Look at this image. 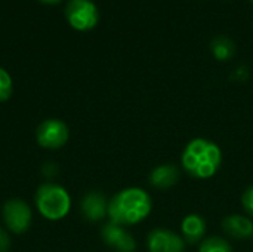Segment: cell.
Returning <instances> with one entry per match:
<instances>
[{
	"label": "cell",
	"instance_id": "cell-7",
	"mask_svg": "<svg viewBox=\"0 0 253 252\" xmlns=\"http://www.w3.org/2000/svg\"><path fill=\"white\" fill-rule=\"evenodd\" d=\"M185 241L173 230L157 227L147 236V248L150 252H185Z\"/></svg>",
	"mask_w": 253,
	"mask_h": 252
},
{
	"label": "cell",
	"instance_id": "cell-11",
	"mask_svg": "<svg viewBox=\"0 0 253 252\" xmlns=\"http://www.w3.org/2000/svg\"><path fill=\"white\" fill-rule=\"evenodd\" d=\"M181 178V171L176 165L163 163L156 166L148 177V183L156 190H168L173 187Z\"/></svg>",
	"mask_w": 253,
	"mask_h": 252
},
{
	"label": "cell",
	"instance_id": "cell-2",
	"mask_svg": "<svg viewBox=\"0 0 253 252\" xmlns=\"http://www.w3.org/2000/svg\"><path fill=\"white\" fill-rule=\"evenodd\" d=\"M222 151L218 144L206 138L191 140L182 150L181 166L196 180L212 178L221 168Z\"/></svg>",
	"mask_w": 253,
	"mask_h": 252
},
{
	"label": "cell",
	"instance_id": "cell-3",
	"mask_svg": "<svg viewBox=\"0 0 253 252\" xmlns=\"http://www.w3.org/2000/svg\"><path fill=\"white\" fill-rule=\"evenodd\" d=\"M37 211L50 221L62 220L71 209V198L68 192L55 183H44L36 192Z\"/></svg>",
	"mask_w": 253,
	"mask_h": 252
},
{
	"label": "cell",
	"instance_id": "cell-16",
	"mask_svg": "<svg viewBox=\"0 0 253 252\" xmlns=\"http://www.w3.org/2000/svg\"><path fill=\"white\" fill-rule=\"evenodd\" d=\"M242 206L245 212L253 218V186H249L242 195Z\"/></svg>",
	"mask_w": 253,
	"mask_h": 252
},
{
	"label": "cell",
	"instance_id": "cell-9",
	"mask_svg": "<svg viewBox=\"0 0 253 252\" xmlns=\"http://www.w3.org/2000/svg\"><path fill=\"white\" fill-rule=\"evenodd\" d=\"M222 230L236 241H246L253 236V221L251 217L231 214L222 220Z\"/></svg>",
	"mask_w": 253,
	"mask_h": 252
},
{
	"label": "cell",
	"instance_id": "cell-6",
	"mask_svg": "<svg viewBox=\"0 0 253 252\" xmlns=\"http://www.w3.org/2000/svg\"><path fill=\"white\" fill-rule=\"evenodd\" d=\"M3 220L10 232L21 235L31 226V208L21 199H10L3 205Z\"/></svg>",
	"mask_w": 253,
	"mask_h": 252
},
{
	"label": "cell",
	"instance_id": "cell-10",
	"mask_svg": "<svg viewBox=\"0 0 253 252\" xmlns=\"http://www.w3.org/2000/svg\"><path fill=\"white\" fill-rule=\"evenodd\" d=\"M208 232L206 220L200 214H188L181 221V236L188 245L200 244Z\"/></svg>",
	"mask_w": 253,
	"mask_h": 252
},
{
	"label": "cell",
	"instance_id": "cell-13",
	"mask_svg": "<svg viewBox=\"0 0 253 252\" xmlns=\"http://www.w3.org/2000/svg\"><path fill=\"white\" fill-rule=\"evenodd\" d=\"M211 50L213 53V56L218 61H228L234 56L236 53V46L234 42L230 37L225 36H216L212 42H211Z\"/></svg>",
	"mask_w": 253,
	"mask_h": 252
},
{
	"label": "cell",
	"instance_id": "cell-1",
	"mask_svg": "<svg viewBox=\"0 0 253 252\" xmlns=\"http://www.w3.org/2000/svg\"><path fill=\"white\" fill-rule=\"evenodd\" d=\"M153 208L151 196L141 187H127L108 201L110 221L119 226H133L144 221Z\"/></svg>",
	"mask_w": 253,
	"mask_h": 252
},
{
	"label": "cell",
	"instance_id": "cell-19",
	"mask_svg": "<svg viewBox=\"0 0 253 252\" xmlns=\"http://www.w3.org/2000/svg\"><path fill=\"white\" fill-rule=\"evenodd\" d=\"M251 1H252V3H253V0H251Z\"/></svg>",
	"mask_w": 253,
	"mask_h": 252
},
{
	"label": "cell",
	"instance_id": "cell-12",
	"mask_svg": "<svg viewBox=\"0 0 253 252\" xmlns=\"http://www.w3.org/2000/svg\"><path fill=\"white\" fill-rule=\"evenodd\" d=\"M80 209L86 220L99 221L105 215H108V201L99 192H89L82 199Z\"/></svg>",
	"mask_w": 253,
	"mask_h": 252
},
{
	"label": "cell",
	"instance_id": "cell-4",
	"mask_svg": "<svg viewBox=\"0 0 253 252\" xmlns=\"http://www.w3.org/2000/svg\"><path fill=\"white\" fill-rule=\"evenodd\" d=\"M68 24L79 31L92 30L99 21V12L92 0H70L65 7Z\"/></svg>",
	"mask_w": 253,
	"mask_h": 252
},
{
	"label": "cell",
	"instance_id": "cell-17",
	"mask_svg": "<svg viewBox=\"0 0 253 252\" xmlns=\"http://www.w3.org/2000/svg\"><path fill=\"white\" fill-rule=\"evenodd\" d=\"M10 248V238L6 230L0 227V252H7Z\"/></svg>",
	"mask_w": 253,
	"mask_h": 252
},
{
	"label": "cell",
	"instance_id": "cell-18",
	"mask_svg": "<svg viewBox=\"0 0 253 252\" xmlns=\"http://www.w3.org/2000/svg\"><path fill=\"white\" fill-rule=\"evenodd\" d=\"M40 1L47 3V4H55V3H58V1H61V0H40Z\"/></svg>",
	"mask_w": 253,
	"mask_h": 252
},
{
	"label": "cell",
	"instance_id": "cell-5",
	"mask_svg": "<svg viewBox=\"0 0 253 252\" xmlns=\"http://www.w3.org/2000/svg\"><path fill=\"white\" fill-rule=\"evenodd\" d=\"M70 137L68 126L58 119H47L42 122L36 132V140L40 147L56 150L67 144Z\"/></svg>",
	"mask_w": 253,
	"mask_h": 252
},
{
	"label": "cell",
	"instance_id": "cell-15",
	"mask_svg": "<svg viewBox=\"0 0 253 252\" xmlns=\"http://www.w3.org/2000/svg\"><path fill=\"white\" fill-rule=\"evenodd\" d=\"M13 91V83L9 73L0 67V102H4L10 98Z\"/></svg>",
	"mask_w": 253,
	"mask_h": 252
},
{
	"label": "cell",
	"instance_id": "cell-8",
	"mask_svg": "<svg viewBox=\"0 0 253 252\" xmlns=\"http://www.w3.org/2000/svg\"><path fill=\"white\" fill-rule=\"evenodd\" d=\"M101 236L104 242L113 250H116V252H135L136 250V242L133 236L123 226L110 221L102 227Z\"/></svg>",
	"mask_w": 253,
	"mask_h": 252
},
{
	"label": "cell",
	"instance_id": "cell-14",
	"mask_svg": "<svg viewBox=\"0 0 253 252\" xmlns=\"http://www.w3.org/2000/svg\"><path fill=\"white\" fill-rule=\"evenodd\" d=\"M199 252H233V248L227 239L221 236H209L200 242Z\"/></svg>",
	"mask_w": 253,
	"mask_h": 252
}]
</instances>
